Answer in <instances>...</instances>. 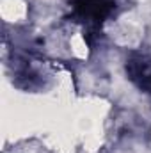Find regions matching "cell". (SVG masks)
Wrapping results in <instances>:
<instances>
[{
	"label": "cell",
	"mask_w": 151,
	"mask_h": 153,
	"mask_svg": "<svg viewBox=\"0 0 151 153\" xmlns=\"http://www.w3.org/2000/svg\"><path fill=\"white\" fill-rule=\"evenodd\" d=\"M73 18L89 29L100 27L114 11V0H73Z\"/></svg>",
	"instance_id": "6da1fadb"
},
{
	"label": "cell",
	"mask_w": 151,
	"mask_h": 153,
	"mask_svg": "<svg viewBox=\"0 0 151 153\" xmlns=\"http://www.w3.org/2000/svg\"><path fill=\"white\" fill-rule=\"evenodd\" d=\"M150 93H151V87H150Z\"/></svg>",
	"instance_id": "7a4b0ae2"
}]
</instances>
